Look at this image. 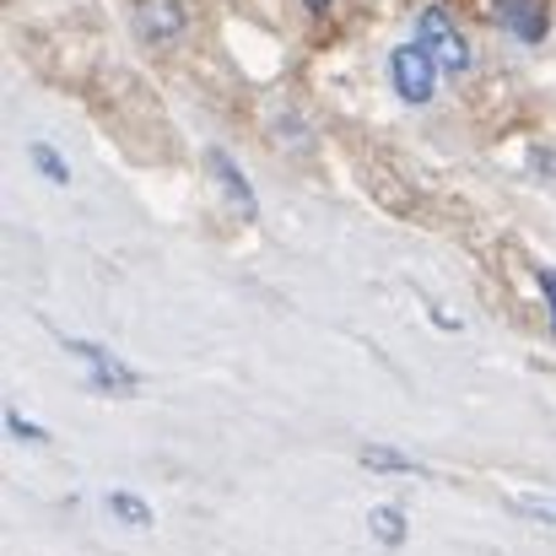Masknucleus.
Segmentation results:
<instances>
[{
    "mask_svg": "<svg viewBox=\"0 0 556 556\" xmlns=\"http://www.w3.org/2000/svg\"><path fill=\"white\" fill-rule=\"evenodd\" d=\"M416 43L438 60V71H448V76L470 71V43H465V33L454 27V16H448L443 5H427V11H421V22H416Z\"/></svg>",
    "mask_w": 556,
    "mask_h": 556,
    "instance_id": "1",
    "label": "nucleus"
},
{
    "mask_svg": "<svg viewBox=\"0 0 556 556\" xmlns=\"http://www.w3.org/2000/svg\"><path fill=\"white\" fill-rule=\"evenodd\" d=\"M33 163H38V174H43V179H54V185H71V168L60 163V152H49V147H33Z\"/></svg>",
    "mask_w": 556,
    "mask_h": 556,
    "instance_id": "10",
    "label": "nucleus"
},
{
    "mask_svg": "<svg viewBox=\"0 0 556 556\" xmlns=\"http://www.w3.org/2000/svg\"><path fill=\"white\" fill-rule=\"evenodd\" d=\"M519 514H530V519H546V525H556V503H519Z\"/></svg>",
    "mask_w": 556,
    "mask_h": 556,
    "instance_id": "12",
    "label": "nucleus"
},
{
    "mask_svg": "<svg viewBox=\"0 0 556 556\" xmlns=\"http://www.w3.org/2000/svg\"><path fill=\"white\" fill-rule=\"evenodd\" d=\"M308 11H330V0H308Z\"/></svg>",
    "mask_w": 556,
    "mask_h": 556,
    "instance_id": "14",
    "label": "nucleus"
},
{
    "mask_svg": "<svg viewBox=\"0 0 556 556\" xmlns=\"http://www.w3.org/2000/svg\"><path fill=\"white\" fill-rule=\"evenodd\" d=\"M541 292H546V303H552V325H556V270L552 265L541 270Z\"/></svg>",
    "mask_w": 556,
    "mask_h": 556,
    "instance_id": "13",
    "label": "nucleus"
},
{
    "mask_svg": "<svg viewBox=\"0 0 556 556\" xmlns=\"http://www.w3.org/2000/svg\"><path fill=\"white\" fill-rule=\"evenodd\" d=\"M363 465H368V470H378V476H389V470H405V476H410V470H416L405 454H394V448H378V443H368V448H363Z\"/></svg>",
    "mask_w": 556,
    "mask_h": 556,
    "instance_id": "9",
    "label": "nucleus"
},
{
    "mask_svg": "<svg viewBox=\"0 0 556 556\" xmlns=\"http://www.w3.org/2000/svg\"><path fill=\"white\" fill-rule=\"evenodd\" d=\"M5 427H11L16 438H27V443H43V432H38V427H33L22 410H5Z\"/></svg>",
    "mask_w": 556,
    "mask_h": 556,
    "instance_id": "11",
    "label": "nucleus"
},
{
    "mask_svg": "<svg viewBox=\"0 0 556 556\" xmlns=\"http://www.w3.org/2000/svg\"><path fill=\"white\" fill-rule=\"evenodd\" d=\"M189 27L185 16V0H136V33L152 43V49H168L179 43Z\"/></svg>",
    "mask_w": 556,
    "mask_h": 556,
    "instance_id": "3",
    "label": "nucleus"
},
{
    "mask_svg": "<svg viewBox=\"0 0 556 556\" xmlns=\"http://www.w3.org/2000/svg\"><path fill=\"white\" fill-rule=\"evenodd\" d=\"M205 168H211L216 189H227V200H232L238 216H254V189H249V179L238 174V163L227 152H205Z\"/></svg>",
    "mask_w": 556,
    "mask_h": 556,
    "instance_id": "6",
    "label": "nucleus"
},
{
    "mask_svg": "<svg viewBox=\"0 0 556 556\" xmlns=\"http://www.w3.org/2000/svg\"><path fill=\"white\" fill-rule=\"evenodd\" d=\"M368 530H372V541H378L383 552L405 546V514H400V508H389V503H378V508L368 514Z\"/></svg>",
    "mask_w": 556,
    "mask_h": 556,
    "instance_id": "7",
    "label": "nucleus"
},
{
    "mask_svg": "<svg viewBox=\"0 0 556 556\" xmlns=\"http://www.w3.org/2000/svg\"><path fill=\"white\" fill-rule=\"evenodd\" d=\"M65 352H71V357H81V363L92 368V378H87L92 389H109V394H136V383H141V378L125 368V363H114L103 346H87V341L65 336Z\"/></svg>",
    "mask_w": 556,
    "mask_h": 556,
    "instance_id": "4",
    "label": "nucleus"
},
{
    "mask_svg": "<svg viewBox=\"0 0 556 556\" xmlns=\"http://www.w3.org/2000/svg\"><path fill=\"white\" fill-rule=\"evenodd\" d=\"M497 16H503V27H508L514 38H525V43H541V38H546V0H503Z\"/></svg>",
    "mask_w": 556,
    "mask_h": 556,
    "instance_id": "5",
    "label": "nucleus"
},
{
    "mask_svg": "<svg viewBox=\"0 0 556 556\" xmlns=\"http://www.w3.org/2000/svg\"><path fill=\"white\" fill-rule=\"evenodd\" d=\"M109 508H114V519H119V525H136V530H147V525H152V508H147L141 497H130V492H109Z\"/></svg>",
    "mask_w": 556,
    "mask_h": 556,
    "instance_id": "8",
    "label": "nucleus"
},
{
    "mask_svg": "<svg viewBox=\"0 0 556 556\" xmlns=\"http://www.w3.org/2000/svg\"><path fill=\"white\" fill-rule=\"evenodd\" d=\"M389 81H394V92H400L405 103H427L432 87H438V60H432L421 43H405V49L389 54Z\"/></svg>",
    "mask_w": 556,
    "mask_h": 556,
    "instance_id": "2",
    "label": "nucleus"
}]
</instances>
